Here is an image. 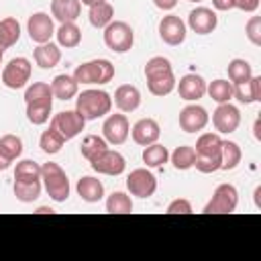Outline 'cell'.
Instances as JSON below:
<instances>
[{
  "mask_svg": "<svg viewBox=\"0 0 261 261\" xmlns=\"http://www.w3.org/2000/svg\"><path fill=\"white\" fill-rule=\"evenodd\" d=\"M27 33H29V39L37 45H43V43H49L51 37L55 35V24H53V18L47 14V12H35L29 16V22H27Z\"/></svg>",
  "mask_w": 261,
  "mask_h": 261,
  "instance_id": "10",
  "label": "cell"
},
{
  "mask_svg": "<svg viewBox=\"0 0 261 261\" xmlns=\"http://www.w3.org/2000/svg\"><path fill=\"white\" fill-rule=\"evenodd\" d=\"M51 128H55L65 141L77 137L84 126H86V118L77 112V110H63V112H57L51 116V122H49Z\"/></svg>",
  "mask_w": 261,
  "mask_h": 261,
  "instance_id": "8",
  "label": "cell"
},
{
  "mask_svg": "<svg viewBox=\"0 0 261 261\" xmlns=\"http://www.w3.org/2000/svg\"><path fill=\"white\" fill-rule=\"evenodd\" d=\"M222 139L218 133H204L196 141V155L198 157H220Z\"/></svg>",
  "mask_w": 261,
  "mask_h": 261,
  "instance_id": "26",
  "label": "cell"
},
{
  "mask_svg": "<svg viewBox=\"0 0 261 261\" xmlns=\"http://www.w3.org/2000/svg\"><path fill=\"white\" fill-rule=\"evenodd\" d=\"M20 39V22L14 16H6L0 20V47L8 49L16 45Z\"/></svg>",
  "mask_w": 261,
  "mask_h": 261,
  "instance_id": "29",
  "label": "cell"
},
{
  "mask_svg": "<svg viewBox=\"0 0 261 261\" xmlns=\"http://www.w3.org/2000/svg\"><path fill=\"white\" fill-rule=\"evenodd\" d=\"M186 35H188V29H186V22L175 16V14H167L159 20V37L163 43L171 45V47H177L186 41Z\"/></svg>",
  "mask_w": 261,
  "mask_h": 261,
  "instance_id": "13",
  "label": "cell"
},
{
  "mask_svg": "<svg viewBox=\"0 0 261 261\" xmlns=\"http://www.w3.org/2000/svg\"><path fill=\"white\" fill-rule=\"evenodd\" d=\"M239 204V192L232 184H220L216 186L210 202L204 206V214H228L234 212Z\"/></svg>",
  "mask_w": 261,
  "mask_h": 261,
  "instance_id": "6",
  "label": "cell"
},
{
  "mask_svg": "<svg viewBox=\"0 0 261 261\" xmlns=\"http://www.w3.org/2000/svg\"><path fill=\"white\" fill-rule=\"evenodd\" d=\"M106 212L110 214H128L133 212V200L124 192H112L106 198Z\"/></svg>",
  "mask_w": 261,
  "mask_h": 261,
  "instance_id": "36",
  "label": "cell"
},
{
  "mask_svg": "<svg viewBox=\"0 0 261 261\" xmlns=\"http://www.w3.org/2000/svg\"><path fill=\"white\" fill-rule=\"evenodd\" d=\"M33 59L41 69H53L61 61V49H59V45H55L51 41L37 45L33 51Z\"/></svg>",
  "mask_w": 261,
  "mask_h": 261,
  "instance_id": "22",
  "label": "cell"
},
{
  "mask_svg": "<svg viewBox=\"0 0 261 261\" xmlns=\"http://www.w3.org/2000/svg\"><path fill=\"white\" fill-rule=\"evenodd\" d=\"M232 98H237L241 104L261 102V75H251V80L232 86Z\"/></svg>",
  "mask_w": 261,
  "mask_h": 261,
  "instance_id": "20",
  "label": "cell"
},
{
  "mask_svg": "<svg viewBox=\"0 0 261 261\" xmlns=\"http://www.w3.org/2000/svg\"><path fill=\"white\" fill-rule=\"evenodd\" d=\"M31 61L27 57H12L2 69V84L10 90H20L31 80Z\"/></svg>",
  "mask_w": 261,
  "mask_h": 261,
  "instance_id": "7",
  "label": "cell"
},
{
  "mask_svg": "<svg viewBox=\"0 0 261 261\" xmlns=\"http://www.w3.org/2000/svg\"><path fill=\"white\" fill-rule=\"evenodd\" d=\"M190 2H202V0H190Z\"/></svg>",
  "mask_w": 261,
  "mask_h": 261,
  "instance_id": "54",
  "label": "cell"
},
{
  "mask_svg": "<svg viewBox=\"0 0 261 261\" xmlns=\"http://www.w3.org/2000/svg\"><path fill=\"white\" fill-rule=\"evenodd\" d=\"M110 108H112V98L104 90H84L75 98V110L86 120L102 118L110 112Z\"/></svg>",
  "mask_w": 261,
  "mask_h": 261,
  "instance_id": "2",
  "label": "cell"
},
{
  "mask_svg": "<svg viewBox=\"0 0 261 261\" xmlns=\"http://www.w3.org/2000/svg\"><path fill=\"white\" fill-rule=\"evenodd\" d=\"M212 6H214L216 10L226 12V10H232V8H234V0H212Z\"/></svg>",
  "mask_w": 261,
  "mask_h": 261,
  "instance_id": "46",
  "label": "cell"
},
{
  "mask_svg": "<svg viewBox=\"0 0 261 261\" xmlns=\"http://www.w3.org/2000/svg\"><path fill=\"white\" fill-rule=\"evenodd\" d=\"M218 24V16L212 8L206 6H198L188 14V27L196 33V35H210Z\"/></svg>",
  "mask_w": 261,
  "mask_h": 261,
  "instance_id": "15",
  "label": "cell"
},
{
  "mask_svg": "<svg viewBox=\"0 0 261 261\" xmlns=\"http://www.w3.org/2000/svg\"><path fill=\"white\" fill-rule=\"evenodd\" d=\"M243 159V151L234 141H222L220 147V169L230 171L234 169Z\"/></svg>",
  "mask_w": 261,
  "mask_h": 261,
  "instance_id": "31",
  "label": "cell"
},
{
  "mask_svg": "<svg viewBox=\"0 0 261 261\" xmlns=\"http://www.w3.org/2000/svg\"><path fill=\"white\" fill-rule=\"evenodd\" d=\"M53 98V92H51V84L47 82H33L27 90H24V102H37V100H49Z\"/></svg>",
  "mask_w": 261,
  "mask_h": 261,
  "instance_id": "41",
  "label": "cell"
},
{
  "mask_svg": "<svg viewBox=\"0 0 261 261\" xmlns=\"http://www.w3.org/2000/svg\"><path fill=\"white\" fill-rule=\"evenodd\" d=\"M63 143H65V139H63L55 128H51V126H49L47 130H43V135H41V139H39V147H41V151L47 153V155L59 153L61 147H63Z\"/></svg>",
  "mask_w": 261,
  "mask_h": 261,
  "instance_id": "37",
  "label": "cell"
},
{
  "mask_svg": "<svg viewBox=\"0 0 261 261\" xmlns=\"http://www.w3.org/2000/svg\"><path fill=\"white\" fill-rule=\"evenodd\" d=\"M261 0H234V8L243 10V12H255L259 8Z\"/></svg>",
  "mask_w": 261,
  "mask_h": 261,
  "instance_id": "45",
  "label": "cell"
},
{
  "mask_svg": "<svg viewBox=\"0 0 261 261\" xmlns=\"http://www.w3.org/2000/svg\"><path fill=\"white\" fill-rule=\"evenodd\" d=\"M130 135V124L124 114H108L102 124V137L108 145H122Z\"/></svg>",
  "mask_w": 261,
  "mask_h": 261,
  "instance_id": "11",
  "label": "cell"
},
{
  "mask_svg": "<svg viewBox=\"0 0 261 261\" xmlns=\"http://www.w3.org/2000/svg\"><path fill=\"white\" fill-rule=\"evenodd\" d=\"M190 212H192V204L186 198H177L167 206V214H190Z\"/></svg>",
  "mask_w": 261,
  "mask_h": 261,
  "instance_id": "44",
  "label": "cell"
},
{
  "mask_svg": "<svg viewBox=\"0 0 261 261\" xmlns=\"http://www.w3.org/2000/svg\"><path fill=\"white\" fill-rule=\"evenodd\" d=\"M0 153L10 163L14 159H18L20 153H22V141H20V137H16V135H4V137H0Z\"/></svg>",
  "mask_w": 261,
  "mask_h": 261,
  "instance_id": "39",
  "label": "cell"
},
{
  "mask_svg": "<svg viewBox=\"0 0 261 261\" xmlns=\"http://www.w3.org/2000/svg\"><path fill=\"white\" fill-rule=\"evenodd\" d=\"M8 167H10V161H8V159H6V157L0 153V171H6Z\"/></svg>",
  "mask_w": 261,
  "mask_h": 261,
  "instance_id": "48",
  "label": "cell"
},
{
  "mask_svg": "<svg viewBox=\"0 0 261 261\" xmlns=\"http://www.w3.org/2000/svg\"><path fill=\"white\" fill-rule=\"evenodd\" d=\"M82 4H86V6H94V4H98V2H106V0H80Z\"/></svg>",
  "mask_w": 261,
  "mask_h": 261,
  "instance_id": "50",
  "label": "cell"
},
{
  "mask_svg": "<svg viewBox=\"0 0 261 261\" xmlns=\"http://www.w3.org/2000/svg\"><path fill=\"white\" fill-rule=\"evenodd\" d=\"M53 110V98L49 100H37V102H29L27 104V118L31 124H45L51 116Z\"/></svg>",
  "mask_w": 261,
  "mask_h": 261,
  "instance_id": "28",
  "label": "cell"
},
{
  "mask_svg": "<svg viewBox=\"0 0 261 261\" xmlns=\"http://www.w3.org/2000/svg\"><path fill=\"white\" fill-rule=\"evenodd\" d=\"M208 124V112L206 108L198 104H188L179 112V128L184 133H200Z\"/></svg>",
  "mask_w": 261,
  "mask_h": 261,
  "instance_id": "16",
  "label": "cell"
},
{
  "mask_svg": "<svg viewBox=\"0 0 261 261\" xmlns=\"http://www.w3.org/2000/svg\"><path fill=\"white\" fill-rule=\"evenodd\" d=\"M255 137L259 139V120H255Z\"/></svg>",
  "mask_w": 261,
  "mask_h": 261,
  "instance_id": "52",
  "label": "cell"
},
{
  "mask_svg": "<svg viewBox=\"0 0 261 261\" xmlns=\"http://www.w3.org/2000/svg\"><path fill=\"white\" fill-rule=\"evenodd\" d=\"M55 37H57V45L65 49H73L82 43V31L75 22H61L59 29L55 31Z\"/></svg>",
  "mask_w": 261,
  "mask_h": 261,
  "instance_id": "27",
  "label": "cell"
},
{
  "mask_svg": "<svg viewBox=\"0 0 261 261\" xmlns=\"http://www.w3.org/2000/svg\"><path fill=\"white\" fill-rule=\"evenodd\" d=\"M153 4L159 10H173L177 6V0H153Z\"/></svg>",
  "mask_w": 261,
  "mask_h": 261,
  "instance_id": "47",
  "label": "cell"
},
{
  "mask_svg": "<svg viewBox=\"0 0 261 261\" xmlns=\"http://www.w3.org/2000/svg\"><path fill=\"white\" fill-rule=\"evenodd\" d=\"M145 80H147V88L153 96L163 98L175 90L173 67H171L169 59L163 55H155L145 63Z\"/></svg>",
  "mask_w": 261,
  "mask_h": 261,
  "instance_id": "1",
  "label": "cell"
},
{
  "mask_svg": "<svg viewBox=\"0 0 261 261\" xmlns=\"http://www.w3.org/2000/svg\"><path fill=\"white\" fill-rule=\"evenodd\" d=\"M14 179H41V165L33 159H22L14 167Z\"/></svg>",
  "mask_w": 261,
  "mask_h": 261,
  "instance_id": "40",
  "label": "cell"
},
{
  "mask_svg": "<svg viewBox=\"0 0 261 261\" xmlns=\"http://www.w3.org/2000/svg\"><path fill=\"white\" fill-rule=\"evenodd\" d=\"M135 33L128 22L124 20H112L104 27V45L114 53H126L133 49Z\"/></svg>",
  "mask_w": 261,
  "mask_h": 261,
  "instance_id": "5",
  "label": "cell"
},
{
  "mask_svg": "<svg viewBox=\"0 0 261 261\" xmlns=\"http://www.w3.org/2000/svg\"><path fill=\"white\" fill-rule=\"evenodd\" d=\"M245 33H247V39L259 47L261 45V16H251L245 24Z\"/></svg>",
  "mask_w": 261,
  "mask_h": 261,
  "instance_id": "42",
  "label": "cell"
},
{
  "mask_svg": "<svg viewBox=\"0 0 261 261\" xmlns=\"http://www.w3.org/2000/svg\"><path fill=\"white\" fill-rule=\"evenodd\" d=\"M88 18H90V24H92L94 29H104L106 24L112 22V18H114V8H112L110 2H98V4L90 6Z\"/></svg>",
  "mask_w": 261,
  "mask_h": 261,
  "instance_id": "30",
  "label": "cell"
},
{
  "mask_svg": "<svg viewBox=\"0 0 261 261\" xmlns=\"http://www.w3.org/2000/svg\"><path fill=\"white\" fill-rule=\"evenodd\" d=\"M90 165H92V169H94L96 173L112 175V177L124 173V169H126L124 157H122L118 151H110V149H106V151H102L98 157H94V159L90 161Z\"/></svg>",
  "mask_w": 261,
  "mask_h": 261,
  "instance_id": "12",
  "label": "cell"
},
{
  "mask_svg": "<svg viewBox=\"0 0 261 261\" xmlns=\"http://www.w3.org/2000/svg\"><path fill=\"white\" fill-rule=\"evenodd\" d=\"M169 159H171V163H173L175 169L186 171V169L194 167L196 151H194V147H190V145H181V147H177V149L169 155Z\"/></svg>",
  "mask_w": 261,
  "mask_h": 261,
  "instance_id": "38",
  "label": "cell"
},
{
  "mask_svg": "<svg viewBox=\"0 0 261 261\" xmlns=\"http://www.w3.org/2000/svg\"><path fill=\"white\" fill-rule=\"evenodd\" d=\"M126 188H128V192H130L133 196L145 200V198H151V196L155 194V190H157V179H155V175H153L149 169L137 167V169H133V171L128 173V177H126Z\"/></svg>",
  "mask_w": 261,
  "mask_h": 261,
  "instance_id": "9",
  "label": "cell"
},
{
  "mask_svg": "<svg viewBox=\"0 0 261 261\" xmlns=\"http://www.w3.org/2000/svg\"><path fill=\"white\" fill-rule=\"evenodd\" d=\"M106 149H108V143L104 141V137H98V135H86L82 139V145H80V153L88 161H92L94 157H98Z\"/></svg>",
  "mask_w": 261,
  "mask_h": 261,
  "instance_id": "34",
  "label": "cell"
},
{
  "mask_svg": "<svg viewBox=\"0 0 261 261\" xmlns=\"http://www.w3.org/2000/svg\"><path fill=\"white\" fill-rule=\"evenodd\" d=\"M41 181L53 202H65L69 198V179L59 163L47 161L41 165Z\"/></svg>",
  "mask_w": 261,
  "mask_h": 261,
  "instance_id": "3",
  "label": "cell"
},
{
  "mask_svg": "<svg viewBox=\"0 0 261 261\" xmlns=\"http://www.w3.org/2000/svg\"><path fill=\"white\" fill-rule=\"evenodd\" d=\"M212 124L218 133H234L241 124V112L237 106H232L230 102H224V104H218L216 110L212 112Z\"/></svg>",
  "mask_w": 261,
  "mask_h": 261,
  "instance_id": "14",
  "label": "cell"
},
{
  "mask_svg": "<svg viewBox=\"0 0 261 261\" xmlns=\"http://www.w3.org/2000/svg\"><path fill=\"white\" fill-rule=\"evenodd\" d=\"M35 212H37V214H53L55 210H53V208H49V206H39Z\"/></svg>",
  "mask_w": 261,
  "mask_h": 261,
  "instance_id": "49",
  "label": "cell"
},
{
  "mask_svg": "<svg viewBox=\"0 0 261 261\" xmlns=\"http://www.w3.org/2000/svg\"><path fill=\"white\" fill-rule=\"evenodd\" d=\"M194 167H196L200 173H214V171L220 169V157H198V155H196Z\"/></svg>",
  "mask_w": 261,
  "mask_h": 261,
  "instance_id": "43",
  "label": "cell"
},
{
  "mask_svg": "<svg viewBox=\"0 0 261 261\" xmlns=\"http://www.w3.org/2000/svg\"><path fill=\"white\" fill-rule=\"evenodd\" d=\"M167 159H169V151H167V147H163L159 143L147 145L143 149V163L147 167H161L163 163H167Z\"/></svg>",
  "mask_w": 261,
  "mask_h": 261,
  "instance_id": "35",
  "label": "cell"
},
{
  "mask_svg": "<svg viewBox=\"0 0 261 261\" xmlns=\"http://www.w3.org/2000/svg\"><path fill=\"white\" fill-rule=\"evenodd\" d=\"M75 190H77V196L88 204H96V202H100L104 198V184L100 179L92 177V175L80 177Z\"/></svg>",
  "mask_w": 261,
  "mask_h": 261,
  "instance_id": "21",
  "label": "cell"
},
{
  "mask_svg": "<svg viewBox=\"0 0 261 261\" xmlns=\"http://www.w3.org/2000/svg\"><path fill=\"white\" fill-rule=\"evenodd\" d=\"M114 104L120 112H135L141 106V92L133 84H122L114 92Z\"/></svg>",
  "mask_w": 261,
  "mask_h": 261,
  "instance_id": "19",
  "label": "cell"
},
{
  "mask_svg": "<svg viewBox=\"0 0 261 261\" xmlns=\"http://www.w3.org/2000/svg\"><path fill=\"white\" fill-rule=\"evenodd\" d=\"M130 135H133V141L137 145L147 147V145L157 143V139L161 135V128H159V122L155 118H141V120H137L133 124Z\"/></svg>",
  "mask_w": 261,
  "mask_h": 261,
  "instance_id": "18",
  "label": "cell"
},
{
  "mask_svg": "<svg viewBox=\"0 0 261 261\" xmlns=\"http://www.w3.org/2000/svg\"><path fill=\"white\" fill-rule=\"evenodd\" d=\"M2 55H4V49L0 47V65H2Z\"/></svg>",
  "mask_w": 261,
  "mask_h": 261,
  "instance_id": "53",
  "label": "cell"
},
{
  "mask_svg": "<svg viewBox=\"0 0 261 261\" xmlns=\"http://www.w3.org/2000/svg\"><path fill=\"white\" fill-rule=\"evenodd\" d=\"M206 94L216 102V104H224L232 100V84L228 80H214L210 84H206Z\"/></svg>",
  "mask_w": 261,
  "mask_h": 261,
  "instance_id": "33",
  "label": "cell"
},
{
  "mask_svg": "<svg viewBox=\"0 0 261 261\" xmlns=\"http://www.w3.org/2000/svg\"><path fill=\"white\" fill-rule=\"evenodd\" d=\"M114 77V65L108 61V59H92V61H86L82 65L75 67L73 71V80L77 84H108L110 80Z\"/></svg>",
  "mask_w": 261,
  "mask_h": 261,
  "instance_id": "4",
  "label": "cell"
},
{
  "mask_svg": "<svg viewBox=\"0 0 261 261\" xmlns=\"http://www.w3.org/2000/svg\"><path fill=\"white\" fill-rule=\"evenodd\" d=\"M77 82L73 80V75H67V73H59L53 77L51 82V92H53V98L57 100H71L77 96Z\"/></svg>",
  "mask_w": 261,
  "mask_h": 261,
  "instance_id": "24",
  "label": "cell"
},
{
  "mask_svg": "<svg viewBox=\"0 0 261 261\" xmlns=\"http://www.w3.org/2000/svg\"><path fill=\"white\" fill-rule=\"evenodd\" d=\"M226 71H228V80H230L232 86L243 84V82L251 80V75H253V67H251V63H249L247 59H241V57L232 59V61L228 63Z\"/></svg>",
  "mask_w": 261,
  "mask_h": 261,
  "instance_id": "32",
  "label": "cell"
},
{
  "mask_svg": "<svg viewBox=\"0 0 261 261\" xmlns=\"http://www.w3.org/2000/svg\"><path fill=\"white\" fill-rule=\"evenodd\" d=\"M259 194H261V188H257V190H255V206H257V208H261V202H259Z\"/></svg>",
  "mask_w": 261,
  "mask_h": 261,
  "instance_id": "51",
  "label": "cell"
},
{
  "mask_svg": "<svg viewBox=\"0 0 261 261\" xmlns=\"http://www.w3.org/2000/svg\"><path fill=\"white\" fill-rule=\"evenodd\" d=\"M82 12L80 0H51V16L59 22H75Z\"/></svg>",
  "mask_w": 261,
  "mask_h": 261,
  "instance_id": "23",
  "label": "cell"
},
{
  "mask_svg": "<svg viewBox=\"0 0 261 261\" xmlns=\"http://www.w3.org/2000/svg\"><path fill=\"white\" fill-rule=\"evenodd\" d=\"M12 190H14L16 200L29 204V202H35V200L41 196L43 181H41V179H14Z\"/></svg>",
  "mask_w": 261,
  "mask_h": 261,
  "instance_id": "25",
  "label": "cell"
},
{
  "mask_svg": "<svg viewBox=\"0 0 261 261\" xmlns=\"http://www.w3.org/2000/svg\"><path fill=\"white\" fill-rule=\"evenodd\" d=\"M175 88H177L179 98L181 100H188V102H196V100H200L206 94V82L198 73H186L175 84Z\"/></svg>",
  "mask_w": 261,
  "mask_h": 261,
  "instance_id": "17",
  "label": "cell"
}]
</instances>
